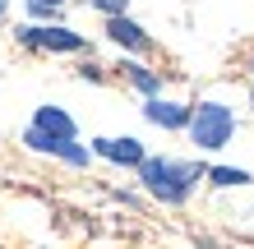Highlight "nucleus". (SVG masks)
Listing matches in <instances>:
<instances>
[{"instance_id": "2", "label": "nucleus", "mask_w": 254, "mask_h": 249, "mask_svg": "<svg viewBox=\"0 0 254 249\" xmlns=\"http://www.w3.org/2000/svg\"><path fill=\"white\" fill-rule=\"evenodd\" d=\"M236 134V115L222 106V101H199L190 115V139L199 143L203 152H217V148H227Z\"/></svg>"}, {"instance_id": "4", "label": "nucleus", "mask_w": 254, "mask_h": 249, "mask_svg": "<svg viewBox=\"0 0 254 249\" xmlns=\"http://www.w3.org/2000/svg\"><path fill=\"white\" fill-rule=\"evenodd\" d=\"M93 148L102 157H111V162H121V166H143V148H139V139H97Z\"/></svg>"}, {"instance_id": "11", "label": "nucleus", "mask_w": 254, "mask_h": 249, "mask_svg": "<svg viewBox=\"0 0 254 249\" xmlns=\"http://www.w3.org/2000/svg\"><path fill=\"white\" fill-rule=\"evenodd\" d=\"M0 14H5V0H0Z\"/></svg>"}, {"instance_id": "8", "label": "nucleus", "mask_w": 254, "mask_h": 249, "mask_svg": "<svg viewBox=\"0 0 254 249\" xmlns=\"http://www.w3.org/2000/svg\"><path fill=\"white\" fill-rule=\"evenodd\" d=\"M129 79H134V83H139V88H143V93H157V79H153V74H148V69H139V65H129Z\"/></svg>"}, {"instance_id": "3", "label": "nucleus", "mask_w": 254, "mask_h": 249, "mask_svg": "<svg viewBox=\"0 0 254 249\" xmlns=\"http://www.w3.org/2000/svg\"><path fill=\"white\" fill-rule=\"evenodd\" d=\"M19 37L28 47H42V51H83V37L69 33V28H23Z\"/></svg>"}, {"instance_id": "1", "label": "nucleus", "mask_w": 254, "mask_h": 249, "mask_svg": "<svg viewBox=\"0 0 254 249\" xmlns=\"http://www.w3.org/2000/svg\"><path fill=\"white\" fill-rule=\"evenodd\" d=\"M143 185H148V194H157L162 203H181L194 180H199V166H185V162H167V157H153V162H143Z\"/></svg>"}, {"instance_id": "10", "label": "nucleus", "mask_w": 254, "mask_h": 249, "mask_svg": "<svg viewBox=\"0 0 254 249\" xmlns=\"http://www.w3.org/2000/svg\"><path fill=\"white\" fill-rule=\"evenodd\" d=\"M37 5H65V0H37Z\"/></svg>"}, {"instance_id": "9", "label": "nucleus", "mask_w": 254, "mask_h": 249, "mask_svg": "<svg viewBox=\"0 0 254 249\" xmlns=\"http://www.w3.org/2000/svg\"><path fill=\"white\" fill-rule=\"evenodd\" d=\"M97 5H102V9H111V14H121V9H125V0H97Z\"/></svg>"}, {"instance_id": "5", "label": "nucleus", "mask_w": 254, "mask_h": 249, "mask_svg": "<svg viewBox=\"0 0 254 249\" xmlns=\"http://www.w3.org/2000/svg\"><path fill=\"white\" fill-rule=\"evenodd\" d=\"M143 115H148V120H153V125H167V129H181V125H190V106H176V101H162V97H153V101H148V106H143Z\"/></svg>"}, {"instance_id": "7", "label": "nucleus", "mask_w": 254, "mask_h": 249, "mask_svg": "<svg viewBox=\"0 0 254 249\" xmlns=\"http://www.w3.org/2000/svg\"><path fill=\"white\" fill-rule=\"evenodd\" d=\"M208 180L217 189H231V185H250V171H236V166H213L208 171Z\"/></svg>"}, {"instance_id": "6", "label": "nucleus", "mask_w": 254, "mask_h": 249, "mask_svg": "<svg viewBox=\"0 0 254 249\" xmlns=\"http://www.w3.org/2000/svg\"><path fill=\"white\" fill-rule=\"evenodd\" d=\"M107 33H111V42H121V47H134V51L148 47L143 28L134 23V19H125V14H111V19H107Z\"/></svg>"}]
</instances>
